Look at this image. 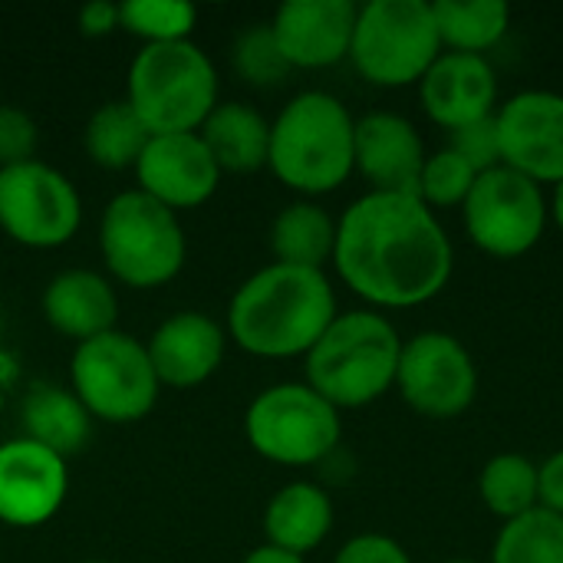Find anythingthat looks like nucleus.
Here are the masks:
<instances>
[{
    "label": "nucleus",
    "instance_id": "obj_36",
    "mask_svg": "<svg viewBox=\"0 0 563 563\" xmlns=\"http://www.w3.org/2000/svg\"><path fill=\"white\" fill-rule=\"evenodd\" d=\"M119 26V7L106 0H92L79 10V30L86 36H106Z\"/></svg>",
    "mask_w": 563,
    "mask_h": 563
},
{
    "label": "nucleus",
    "instance_id": "obj_22",
    "mask_svg": "<svg viewBox=\"0 0 563 563\" xmlns=\"http://www.w3.org/2000/svg\"><path fill=\"white\" fill-rule=\"evenodd\" d=\"M198 135L208 145L221 172L244 175V172H257L261 165H267L271 122L244 102L214 106V112L205 119Z\"/></svg>",
    "mask_w": 563,
    "mask_h": 563
},
{
    "label": "nucleus",
    "instance_id": "obj_18",
    "mask_svg": "<svg viewBox=\"0 0 563 563\" xmlns=\"http://www.w3.org/2000/svg\"><path fill=\"white\" fill-rule=\"evenodd\" d=\"M429 152L419 129L399 112H369L356 119V172L369 191L416 195Z\"/></svg>",
    "mask_w": 563,
    "mask_h": 563
},
{
    "label": "nucleus",
    "instance_id": "obj_37",
    "mask_svg": "<svg viewBox=\"0 0 563 563\" xmlns=\"http://www.w3.org/2000/svg\"><path fill=\"white\" fill-rule=\"evenodd\" d=\"M244 563H303V558H297V554H287V551H277V548H257V551H251L247 554V561Z\"/></svg>",
    "mask_w": 563,
    "mask_h": 563
},
{
    "label": "nucleus",
    "instance_id": "obj_5",
    "mask_svg": "<svg viewBox=\"0 0 563 563\" xmlns=\"http://www.w3.org/2000/svg\"><path fill=\"white\" fill-rule=\"evenodd\" d=\"M218 76L188 40L148 43L129 69V106L152 135L195 132L214 112Z\"/></svg>",
    "mask_w": 563,
    "mask_h": 563
},
{
    "label": "nucleus",
    "instance_id": "obj_31",
    "mask_svg": "<svg viewBox=\"0 0 563 563\" xmlns=\"http://www.w3.org/2000/svg\"><path fill=\"white\" fill-rule=\"evenodd\" d=\"M234 69L251 82V86H277L290 73V63L284 59L274 30L271 26H247L234 40Z\"/></svg>",
    "mask_w": 563,
    "mask_h": 563
},
{
    "label": "nucleus",
    "instance_id": "obj_19",
    "mask_svg": "<svg viewBox=\"0 0 563 563\" xmlns=\"http://www.w3.org/2000/svg\"><path fill=\"white\" fill-rule=\"evenodd\" d=\"M145 350L158 383L188 389L218 369L224 356V333L205 313H175L152 333Z\"/></svg>",
    "mask_w": 563,
    "mask_h": 563
},
{
    "label": "nucleus",
    "instance_id": "obj_29",
    "mask_svg": "<svg viewBox=\"0 0 563 563\" xmlns=\"http://www.w3.org/2000/svg\"><path fill=\"white\" fill-rule=\"evenodd\" d=\"M478 181V172L459 155L452 152L449 145L439 148V152H429L426 165H422V175H419V191L416 198L432 208V211H442V208H462L465 198L472 195Z\"/></svg>",
    "mask_w": 563,
    "mask_h": 563
},
{
    "label": "nucleus",
    "instance_id": "obj_14",
    "mask_svg": "<svg viewBox=\"0 0 563 563\" xmlns=\"http://www.w3.org/2000/svg\"><path fill=\"white\" fill-rule=\"evenodd\" d=\"M353 0H287L274 13V40L290 69H327L350 56L356 30Z\"/></svg>",
    "mask_w": 563,
    "mask_h": 563
},
{
    "label": "nucleus",
    "instance_id": "obj_27",
    "mask_svg": "<svg viewBox=\"0 0 563 563\" xmlns=\"http://www.w3.org/2000/svg\"><path fill=\"white\" fill-rule=\"evenodd\" d=\"M152 132L125 102H109L92 112L86 125V152L102 168H129L139 165Z\"/></svg>",
    "mask_w": 563,
    "mask_h": 563
},
{
    "label": "nucleus",
    "instance_id": "obj_15",
    "mask_svg": "<svg viewBox=\"0 0 563 563\" xmlns=\"http://www.w3.org/2000/svg\"><path fill=\"white\" fill-rule=\"evenodd\" d=\"M422 112L445 132L492 119L498 112V76L488 56L445 53L419 79Z\"/></svg>",
    "mask_w": 563,
    "mask_h": 563
},
{
    "label": "nucleus",
    "instance_id": "obj_39",
    "mask_svg": "<svg viewBox=\"0 0 563 563\" xmlns=\"http://www.w3.org/2000/svg\"><path fill=\"white\" fill-rule=\"evenodd\" d=\"M445 563H478V561H468V558H459V561H445Z\"/></svg>",
    "mask_w": 563,
    "mask_h": 563
},
{
    "label": "nucleus",
    "instance_id": "obj_11",
    "mask_svg": "<svg viewBox=\"0 0 563 563\" xmlns=\"http://www.w3.org/2000/svg\"><path fill=\"white\" fill-rule=\"evenodd\" d=\"M396 389L412 412L449 422L472 409L478 396V366L459 336L422 330L402 343Z\"/></svg>",
    "mask_w": 563,
    "mask_h": 563
},
{
    "label": "nucleus",
    "instance_id": "obj_26",
    "mask_svg": "<svg viewBox=\"0 0 563 563\" xmlns=\"http://www.w3.org/2000/svg\"><path fill=\"white\" fill-rule=\"evenodd\" d=\"M478 498L495 518H501V525L534 511L541 505L538 465L521 452H501L488 459L478 475Z\"/></svg>",
    "mask_w": 563,
    "mask_h": 563
},
{
    "label": "nucleus",
    "instance_id": "obj_10",
    "mask_svg": "<svg viewBox=\"0 0 563 563\" xmlns=\"http://www.w3.org/2000/svg\"><path fill=\"white\" fill-rule=\"evenodd\" d=\"M73 389L89 416L106 422H135L158 399V376L148 350L125 333H102L73 353Z\"/></svg>",
    "mask_w": 563,
    "mask_h": 563
},
{
    "label": "nucleus",
    "instance_id": "obj_9",
    "mask_svg": "<svg viewBox=\"0 0 563 563\" xmlns=\"http://www.w3.org/2000/svg\"><path fill=\"white\" fill-rule=\"evenodd\" d=\"M468 241L498 261H518L531 254L548 231V195L531 178L498 165L482 172L472 195L462 205Z\"/></svg>",
    "mask_w": 563,
    "mask_h": 563
},
{
    "label": "nucleus",
    "instance_id": "obj_33",
    "mask_svg": "<svg viewBox=\"0 0 563 563\" xmlns=\"http://www.w3.org/2000/svg\"><path fill=\"white\" fill-rule=\"evenodd\" d=\"M33 152H36L33 119L13 106H0V168L33 162Z\"/></svg>",
    "mask_w": 563,
    "mask_h": 563
},
{
    "label": "nucleus",
    "instance_id": "obj_38",
    "mask_svg": "<svg viewBox=\"0 0 563 563\" xmlns=\"http://www.w3.org/2000/svg\"><path fill=\"white\" fill-rule=\"evenodd\" d=\"M548 214H551V221H554V228L563 234V181H558L554 188H551V198H548Z\"/></svg>",
    "mask_w": 563,
    "mask_h": 563
},
{
    "label": "nucleus",
    "instance_id": "obj_30",
    "mask_svg": "<svg viewBox=\"0 0 563 563\" xmlns=\"http://www.w3.org/2000/svg\"><path fill=\"white\" fill-rule=\"evenodd\" d=\"M198 10L181 0H125L119 3V26L148 40V43H175L188 40Z\"/></svg>",
    "mask_w": 563,
    "mask_h": 563
},
{
    "label": "nucleus",
    "instance_id": "obj_6",
    "mask_svg": "<svg viewBox=\"0 0 563 563\" xmlns=\"http://www.w3.org/2000/svg\"><path fill=\"white\" fill-rule=\"evenodd\" d=\"M439 56L442 40L429 0H369L356 10L350 59L366 82L419 86Z\"/></svg>",
    "mask_w": 563,
    "mask_h": 563
},
{
    "label": "nucleus",
    "instance_id": "obj_28",
    "mask_svg": "<svg viewBox=\"0 0 563 563\" xmlns=\"http://www.w3.org/2000/svg\"><path fill=\"white\" fill-rule=\"evenodd\" d=\"M492 563H563V518L538 505L505 521L492 544Z\"/></svg>",
    "mask_w": 563,
    "mask_h": 563
},
{
    "label": "nucleus",
    "instance_id": "obj_13",
    "mask_svg": "<svg viewBox=\"0 0 563 563\" xmlns=\"http://www.w3.org/2000/svg\"><path fill=\"white\" fill-rule=\"evenodd\" d=\"M501 165L534 185L563 181V92L521 89L495 112Z\"/></svg>",
    "mask_w": 563,
    "mask_h": 563
},
{
    "label": "nucleus",
    "instance_id": "obj_35",
    "mask_svg": "<svg viewBox=\"0 0 563 563\" xmlns=\"http://www.w3.org/2000/svg\"><path fill=\"white\" fill-rule=\"evenodd\" d=\"M538 492H541V508L563 518V449L551 452L538 465Z\"/></svg>",
    "mask_w": 563,
    "mask_h": 563
},
{
    "label": "nucleus",
    "instance_id": "obj_16",
    "mask_svg": "<svg viewBox=\"0 0 563 563\" xmlns=\"http://www.w3.org/2000/svg\"><path fill=\"white\" fill-rule=\"evenodd\" d=\"M135 175L148 198L178 211L208 201L218 188L221 168L198 132H175L148 139Z\"/></svg>",
    "mask_w": 563,
    "mask_h": 563
},
{
    "label": "nucleus",
    "instance_id": "obj_2",
    "mask_svg": "<svg viewBox=\"0 0 563 563\" xmlns=\"http://www.w3.org/2000/svg\"><path fill=\"white\" fill-rule=\"evenodd\" d=\"M336 320V294L323 271L271 264L231 300L228 327L241 350L267 360L307 356Z\"/></svg>",
    "mask_w": 563,
    "mask_h": 563
},
{
    "label": "nucleus",
    "instance_id": "obj_24",
    "mask_svg": "<svg viewBox=\"0 0 563 563\" xmlns=\"http://www.w3.org/2000/svg\"><path fill=\"white\" fill-rule=\"evenodd\" d=\"M432 16L445 53L485 56L511 30V7L505 0H435Z\"/></svg>",
    "mask_w": 563,
    "mask_h": 563
},
{
    "label": "nucleus",
    "instance_id": "obj_8",
    "mask_svg": "<svg viewBox=\"0 0 563 563\" xmlns=\"http://www.w3.org/2000/svg\"><path fill=\"white\" fill-rule=\"evenodd\" d=\"M247 442L277 465H317L340 445V409L317 396L307 383H280L264 389L247 409Z\"/></svg>",
    "mask_w": 563,
    "mask_h": 563
},
{
    "label": "nucleus",
    "instance_id": "obj_21",
    "mask_svg": "<svg viewBox=\"0 0 563 563\" xmlns=\"http://www.w3.org/2000/svg\"><path fill=\"white\" fill-rule=\"evenodd\" d=\"M264 531L271 548L303 558L307 551H317L333 531V501L323 488L294 482L271 498L264 511Z\"/></svg>",
    "mask_w": 563,
    "mask_h": 563
},
{
    "label": "nucleus",
    "instance_id": "obj_17",
    "mask_svg": "<svg viewBox=\"0 0 563 563\" xmlns=\"http://www.w3.org/2000/svg\"><path fill=\"white\" fill-rule=\"evenodd\" d=\"M66 498V462L49 449L13 439L0 445V521L36 528L49 521Z\"/></svg>",
    "mask_w": 563,
    "mask_h": 563
},
{
    "label": "nucleus",
    "instance_id": "obj_25",
    "mask_svg": "<svg viewBox=\"0 0 563 563\" xmlns=\"http://www.w3.org/2000/svg\"><path fill=\"white\" fill-rule=\"evenodd\" d=\"M271 247L277 264L323 271V264L333 261L336 221L313 201H294L274 218Z\"/></svg>",
    "mask_w": 563,
    "mask_h": 563
},
{
    "label": "nucleus",
    "instance_id": "obj_12",
    "mask_svg": "<svg viewBox=\"0 0 563 563\" xmlns=\"http://www.w3.org/2000/svg\"><path fill=\"white\" fill-rule=\"evenodd\" d=\"M79 195L43 162L0 168V228L26 247H59L79 228Z\"/></svg>",
    "mask_w": 563,
    "mask_h": 563
},
{
    "label": "nucleus",
    "instance_id": "obj_32",
    "mask_svg": "<svg viewBox=\"0 0 563 563\" xmlns=\"http://www.w3.org/2000/svg\"><path fill=\"white\" fill-rule=\"evenodd\" d=\"M449 148L459 152L478 175L492 172L501 165V145H498V129H495V115L462 125L455 132H449Z\"/></svg>",
    "mask_w": 563,
    "mask_h": 563
},
{
    "label": "nucleus",
    "instance_id": "obj_40",
    "mask_svg": "<svg viewBox=\"0 0 563 563\" xmlns=\"http://www.w3.org/2000/svg\"><path fill=\"white\" fill-rule=\"evenodd\" d=\"M89 563H102V561H89Z\"/></svg>",
    "mask_w": 563,
    "mask_h": 563
},
{
    "label": "nucleus",
    "instance_id": "obj_4",
    "mask_svg": "<svg viewBox=\"0 0 563 563\" xmlns=\"http://www.w3.org/2000/svg\"><path fill=\"white\" fill-rule=\"evenodd\" d=\"M402 343L379 310L336 313L307 353V386L333 409H363L396 389Z\"/></svg>",
    "mask_w": 563,
    "mask_h": 563
},
{
    "label": "nucleus",
    "instance_id": "obj_23",
    "mask_svg": "<svg viewBox=\"0 0 563 563\" xmlns=\"http://www.w3.org/2000/svg\"><path fill=\"white\" fill-rule=\"evenodd\" d=\"M23 429L30 442L66 459L86 449L89 442V412L76 393L56 386H33L23 402Z\"/></svg>",
    "mask_w": 563,
    "mask_h": 563
},
{
    "label": "nucleus",
    "instance_id": "obj_7",
    "mask_svg": "<svg viewBox=\"0 0 563 563\" xmlns=\"http://www.w3.org/2000/svg\"><path fill=\"white\" fill-rule=\"evenodd\" d=\"M109 271L129 287L168 284L185 264V231L172 208L145 191H122L102 214L99 234Z\"/></svg>",
    "mask_w": 563,
    "mask_h": 563
},
{
    "label": "nucleus",
    "instance_id": "obj_34",
    "mask_svg": "<svg viewBox=\"0 0 563 563\" xmlns=\"http://www.w3.org/2000/svg\"><path fill=\"white\" fill-rule=\"evenodd\" d=\"M333 563H412V558L399 541L386 534H356L340 548Z\"/></svg>",
    "mask_w": 563,
    "mask_h": 563
},
{
    "label": "nucleus",
    "instance_id": "obj_1",
    "mask_svg": "<svg viewBox=\"0 0 563 563\" xmlns=\"http://www.w3.org/2000/svg\"><path fill=\"white\" fill-rule=\"evenodd\" d=\"M333 267L366 303L412 310L449 287L455 251L435 211L416 195L366 191L336 221Z\"/></svg>",
    "mask_w": 563,
    "mask_h": 563
},
{
    "label": "nucleus",
    "instance_id": "obj_20",
    "mask_svg": "<svg viewBox=\"0 0 563 563\" xmlns=\"http://www.w3.org/2000/svg\"><path fill=\"white\" fill-rule=\"evenodd\" d=\"M43 313L49 327L79 343L112 330L119 303L112 287L92 271H66L43 294Z\"/></svg>",
    "mask_w": 563,
    "mask_h": 563
},
{
    "label": "nucleus",
    "instance_id": "obj_3",
    "mask_svg": "<svg viewBox=\"0 0 563 563\" xmlns=\"http://www.w3.org/2000/svg\"><path fill=\"white\" fill-rule=\"evenodd\" d=\"M267 165L300 195L336 191L356 172V119L330 92H300L271 122Z\"/></svg>",
    "mask_w": 563,
    "mask_h": 563
}]
</instances>
